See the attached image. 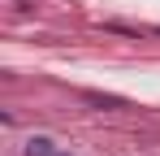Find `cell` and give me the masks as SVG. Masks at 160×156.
I'll list each match as a JSON object with an SVG mask.
<instances>
[{"label": "cell", "mask_w": 160, "mask_h": 156, "mask_svg": "<svg viewBox=\"0 0 160 156\" xmlns=\"http://www.w3.org/2000/svg\"><path fill=\"white\" fill-rule=\"evenodd\" d=\"M26 156H56V143L48 134H35V139H26Z\"/></svg>", "instance_id": "6da1fadb"}]
</instances>
